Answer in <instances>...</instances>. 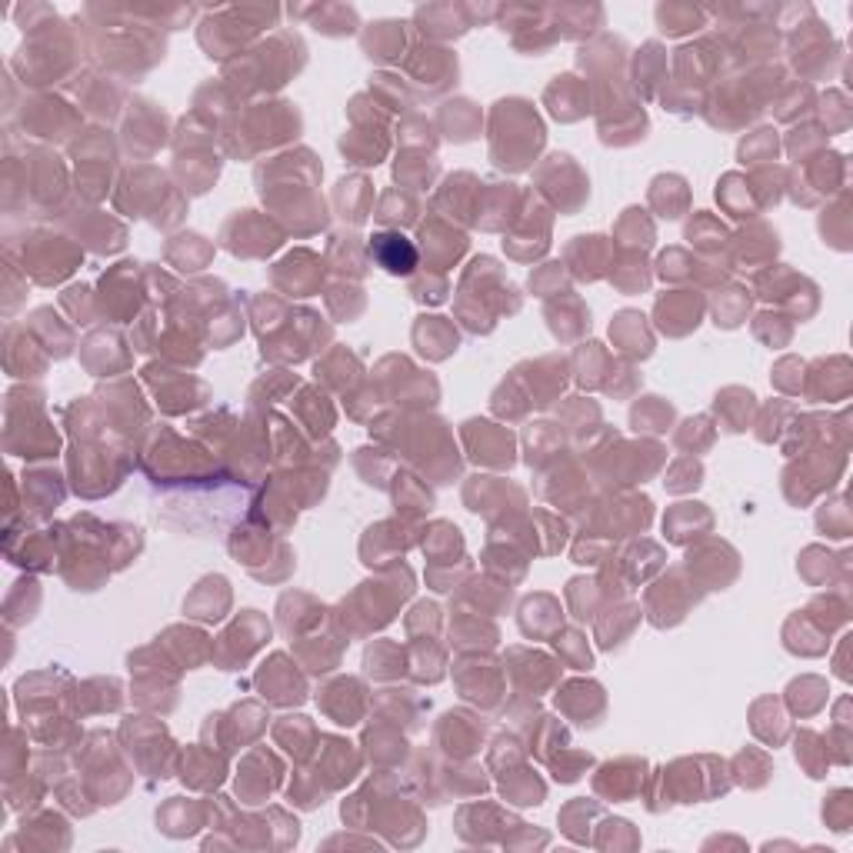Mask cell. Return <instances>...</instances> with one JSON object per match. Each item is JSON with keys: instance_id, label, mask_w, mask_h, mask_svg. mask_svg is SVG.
I'll return each instance as SVG.
<instances>
[{"instance_id": "1", "label": "cell", "mask_w": 853, "mask_h": 853, "mask_svg": "<svg viewBox=\"0 0 853 853\" xmlns=\"http://www.w3.org/2000/svg\"><path fill=\"white\" fill-rule=\"evenodd\" d=\"M77 250L50 231H34L24 237V274H30L37 284H61L74 274Z\"/></svg>"}, {"instance_id": "2", "label": "cell", "mask_w": 853, "mask_h": 853, "mask_svg": "<svg viewBox=\"0 0 853 853\" xmlns=\"http://www.w3.org/2000/svg\"><path fill=\"white\" fill-rule=\"evenodd\" d=\"M71 124H77V114L71 111V103L50 97V94H40L30 103L24 100V131H30L34 137L64 140V137H71L67 134Z\"/></svg>"}, {"instance_id": "3", "label": "cell", "mask_w": 853, "mask_h": 853, "mask_svg": "<svg viewBox=\"0 0 853 853\" xmlns=\"http://www.w3.org/2000/svg\"><path fill=\"white\" fill-rule=\"evenodd\" d=\"M257 687L263 690V697L271 704H297L307 697L300 673L281 654L271 657V664H263V670L257 673Z\"/></svg>"}, {"instance_id": "4", "label": "cell", "mask_w": 853, "mask_h": 853, "mask_svg": "<svg viewBox=\"0 0 853 853\" xmlns=\"http://www.w3.org/2000/svg\"><path fill=\"white\" fill-rule=\"evenodd\" d=\"M370 260H378L394 277H407L417 267V247L400 234H373L370 237Z\"/></svg>"}, {"instance_id": "5", "label": "cell", "mask_w": 853, "mask_h": 853, "mask_svg": "<svg viewBox=\"0 0 853 853\" xmlns=\"http://www.w3.org/2000/svg\"><path fill=\"white\" fill-rule=\"evenodd\" d=\"M64 500L61 477H50V470H27L24 473V507L30 517H50V510H58Z\"/></svg>"}, {"instance_id": "6", "label": "cell", "mask_w": 853, "mask_h": 853, "mask_svg": "<svg viewBox=\"0 0 853 853\" xmlns=\"http://www.w3.org/2000/svg\"><path fill=\"white\" fill-rule=\"evenodd\" d=\"M517 107H520V100L504 103V114H507L510 121H520V124H523V131H527V153H537L541 144H544V127H541L537 114H530V111H527V103H523V111H517ZM517 140H520V134H514V137H510V147L497 157V164H500V168H514V171L520 168Z\"/></svg>"}, {"instance_id": "7", "label": "cell", "mask_w": 853, "mask_h": 853, "mask_svg": "<svg viewBox=\"0 0 853 853\" xmlns=\"http://www.w3.org/2000/svg\"><path fill=\"white\" fill-rule=\"evenodd\" d=\"M400 27L404 24H394V21L373 24V30L363 37V50L378 61H397L400 50H404V30Z\"/></svg>"}, {"instance_id": "8", "label": "cell", "mask_w": 853, "mask_h": 853, "mask_svg": "<svg viewBox=\"0 0 853 853\" xmlns=\"http://www.w3.org/2000/svg\"><path fill=\"white\" fill-rule=\"evenodd\" d=\"M640 320H644L640 313H633V310H623V313L614 320L610 334H617V344H620V350L647 357V354H651V337H647V331H644V324H640Z\"/></svg>"}, {"instance_id": "9", "label": "cell", "mask_w": 853, "mask_h": 853, "mask_svg": "<svg viewBox=\"0 0 853 853\" xmlns=\"http://www.w3.org/2000/svg\"><path fill=\"white\" fill-rule=\"evenodd\" d=\"M284 263H287V267H297V263H317V257L307 254V250H300L297 257H287ZM313 287H317V281H310V277H304V271H297V277H294V284H290V290H294L290 297H307Z\"/></svg>"}, {"instance_id": "10", "label": "cell", "mask_w": 853, "mask_h": 853, "mask_svg": "<svg viewBox=\"0 0 853 853\" xmlns=\"http://www.w3.org/2000/svg\"><path fill=\"white\" fill-rule=\"evenodd\" d=\"M350 187H357V181H350V184L344 181V184H341V197H347ZM350 207H354V224H360V221H363V213L357 210V197H350Z\"/></svg>"}]
</instances>
